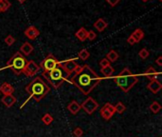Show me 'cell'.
Segmentation results:
<instances>
[{"label":"cell","instance_id":"cell-1","mask_svg":"<svg viewBox=\"0 0 162 137\" xmlns=\"http://www.w3.org/2000/svg\"><path fill=\"white\" fill-rule=\"evenodd\" d=\"M101 80V78L88 65L79 66L75 73L70 76V83H72L86 95L91 93L98 86Z\"/></svg>","mask_w":162,"mask_h":137},{"label":"cell","instance_id":"cell-2","mask_svg":"<svg viewBox=\"0 0 162 137\" xmlns=\"http://www.w3.org/2000/svg\"><path fill=\"white\" fill-rule=\"evenodd\" d=\"M26 91L30 94V98H33L36 102H39L49 93L50 88L41 77L38 76L26 87Z\"/></svg>","mask_w":162,"mask_h":137},{"label":"cell","instance_id":"cell-3","mask_svg":"<svg viewBox=\"0 0 162 137\" xmlns=\"http://www.w3.org/2000/svg\"><path fill=\"white\" fill-rule=\"evenodd\" d=\"M114 81L120 88V90L126 93L138 83L139 79L128 68H124L118 74V76L114 78Z\"/></svg>","mask_w":162,"mask_h":137},{"label":"cell","instance_id":"cell-4","mask_svg":"<svg viewBox=\"0 0 162 137\" xmlns=\"http://www.w3.org/2000/svg\"><path fill=\"white\" fill-rule=\"evenodd\" d=\"M42 76H44L45 79H46L54 89L60 88L64 84V82L67 80V78L68 77L67 74L66 73V71L64 70L61 62H59V64L57 65V67L53 69L52 70L43 71Z\"/></svg>","mask_w":162,"mask_h":137},{"label":"cell","instance_id":"cell-5","mask_svg":"<svg viewBox=\"0 0 162 137\" xmlns=\"http://www.w3.org/2000/svg\"><path fill=\"white\" fill-rule=\"evenodd\" d=\"M27 60H26V57L21 54V53H15L11 59L7 63V67L11 68V70L17 75L21 74L23 73V70L27 64Z\"/></svg>","mask_w":162,"mask_h":137},{"label":"cell","instance_id":"cell-6","mask_svg":"<svg viewBox=\"0 0 162 137\" xmlns=\"http://www.w3.org/2000/svg\"><path fill=\"white\" fill-rule=\"evenodd\" d=\"M99 108V104L95 99H93L92 97H88L85 101L83 102V104L81 105V109H83L85 112L91 115L94 112H96Z\"/></svg>","mask_w":162,"mask_h":137},{"label":"cell","instance_id":"cell-7","mask_svg":"<svg viewBox=\"0 0 162 137\" xmlns=\"http://www.w3.org/2000/svg\"><path fill=\"white\" fill-rule=\"evenodd\" d=\"M60 61H58L52 54H48L45 59L41 62L40 68L43 69L44 71H50L57 67Z\"/></svg>","mask_w":162,"mask_h":137},{"label":"cell","instance_id":"cell-8","mask_svg":"<svg viewBox=\"0 0 162 137\" xmlns=\"http://www.w3.org/2000/svg\"><path fill=\"white\" fill-rule=\"evenodd\" d=\"M39 70H40V67H39L33 60H30L27 62V64H26L22 73H24L28 77H32V76H34Z\"/></svg>","mask_w":162,"mask_h":137},{"label":"cell","instance_id":"cell-9","mask_svg":"<svg viewBox=\"0 0 162 137\" xmlns=\"http://www.w3.org/2000/svg\"><path fill=\"white\" fill-rule=\"evenodd\" d=\"M115 113H116L115 106H113L112 104H110V103H106L100 110V114L104 120L111 119Z\"/></svg>","mask_w":162,"mask_h":137},{"label":"cell","instance_id":"cell-10","mask_svg":"<svg viewBox=\"0 0 162 137\" xmlns=\"http://www.w3.org/2000/svg\"><path fill=\"white\" fill-rule=\"evenodd\" d=\"M61 64H62V67H63L64 70L66 71V73L67 74L68 77L72 75L75 73V70L78 69V67H79V64L76 62L75 59H70V60H67L64 63L61 62Z\"/></svg>","mask_w":162,"mask_h":137},{"label":"cell","instance_id":"cell-11","mask_svg":"<svg viewBox=\"0 0 162 137\" xmlns=\"http://www.w3.org/2000/svg\"><path fill=\"white\" fill-rule=\"evenodd\" d=\"M24 34L29 39H30V40H34V39H36L39 36V34H40V31H39V30L36 27H34V26H30L29 28L26 29Z\"/></svg>","mask_w":162,"mask_h":137},{"label":"cell","instance_id":"cell-12","mask_svg":"<svg viewBox=\"0 0 162 137\" xmlns=\"http://www.w3.org/2000/svg\"><path fill=\"white\" fill-rule=\"evenodd\" d=\"M147 89L150 91H152L153 93H157L162 89V84L157 79H154V80H151L150 83L147 85Z\"/></svg>","mask_w":162,"mask_h":137},{"label":"cell","instance_id":"cell-13","mask_svg":"<svg viewBox=\"0 0 162 137\" xmlns=\"http://www.w3.org/2000/svg\"><path fill=\"white\" fill-rule=\"evenodd\" d=\"M1 102L4 104V105L7 108H11V106H14L15 102H16V98L12 95V94H9V95H4L1 99Z\"/></svg>","mask_w":162,"mask_h":137},{"label":"cell","instance_id":"cell-14","mask_svg":"<svg viewBox=\"0 0 162 137\" xmlns=\"http://www.w3.org/2000/svg\"><path fill=\"white\" fill-rule=\"evenodd\" d=\"M14 91V88L7 82L3 83L1 86H0V93H3L4 95L12 94Z\"/></svg>","mask_w":162,"mask_h":137},{"label":"cell","instance_id":"cell-15","mask_svg":"<svg viewBox=\"0 0 162 137\" xmlns=\"http://www.w3.org/2000/svg\"><path fill=\"white\" fill-rule=\"evenodd\" d=\"M67 109L69 110V113L71 114H77L78 113L80 112V109H81V105L79 103H78L77 101L73 100V101H71L69 104H68V106H67Z\"/></svg>","mask_w":162,"mask_h":137},{"label":"cell","instance_id":"cell-16","mask_svg":"<svg viewBox=\"0 0 162 137\" xmlns=\"http://www.w3.org/2000/svg\"><path fill=\"white\" fill-rule=\"evenodd\" d=\"M20 51L26 56H28L30 55L32 51H33V46H32L30 43L29 42H25L22 46H21V48H20Z\"/></svg>","mask_w":162,"mask_h":137},{"label":"cell","instance_id":"cell-17","mask_svg":"<svg viewBox=\"0 0 162 137\" xmlns=\"http://www.w3.org/2000/svg\"><path fill=\"white\" fill-rule=\"evenodd\" d=\"M87 31L86 29H85L83 27L80 28L79 30H78L76 31V34H75V36L79 39V40L81 42H83V41H86V39H87Z\"/></svg>","mask_w":162,"mask_h":137},{"label":"cell","instance_id":"cell-18","mask_svg":"<svg viewBox=\"0 0 162 137\" xmlns=\"http://www.w3.org/2000/svg\"><path fill=\"white\" fill-rule=\"evenodd\" d=\"M107 26H108L107 22L103 18H99L98 20L94 23V27L101 32L104 31L107 28Z\"/></svg>","mask_w":162,"mask_h":137},{"label":"cell","instance_id":"cell-19","mask_svg":"<svg viewBox=\"0 0 162 137\" xmlns=\"http://www.w3.org/2000/svg\"><path fill=\"white\" fill-rule=\"evenodd\" d=\"M158 75V73L157 70H155L154 68L153 67H149L146 71H145V76L148 78V79H150V80H154V79H157V76Z\"/></svg>","mask_w":162,"mask_h":137},{"label":"cell","instance_id":"cell-20","mask_svg":"<svg viewBox=\"0 0 162 137\" xmlns=\"http://www.w3.org/2000/svg\"><path fill=\"white\" fill-rule=\"evenodd\" d=\"M131 35H132L133 38L135 39L136 43H138V42L141 41L142 39H143V37H144V32H143V31H142L141 29H137V30L134 31V32H133Z\"/></svg>","mask_w":162,"mask_h":137},{"label":"cell","instance_id":"cell-21","mask_svg":"<svg viewBox=\"0 0 162 137\" xmlns=\"http://www.w3.org/2000/svg\"><path fill=\"white\" fill-rule=\"evenodd\" d=\"M119 57H120V55H119V54L117 53L116 51H114V50H111L109 51V53L106 54V59L109 61V62H115V61H117L119 59Z\"/></svg>","mask_w":162,"mask_h":137},{"label":"cell","instance_id":"cell-22","mask_svg":"<svg viewBox=\"0 0 162 137\" xmlns=\"http://www.w3.org/2000/svg\"><path fill=\"white\" fill-rule=\"evenodd\" d=\"M11 2L9 0H0V12L7 11L11 8Z\"/></svg>","mask_w":162,"mask_h":137},{"label":"cell","instance_id":"cell-23","mask_svg":"<svg viewBox=\"0 0 162 137\" xmlns=\"http://www.w3.org/2000/svg\"><path fill=\"white\" fill-rule=\"evenodd\" d=\"M114 71H115V70L111 65H110V66H107V67H104V68H101V73L106 77L111 76L114 73Z\"/></svg>","mask_w":162,"mask_h":137},{"label":"cell","instance_id":"cell-24","mask_svg":"<svg viewBox=\"0 0 162 137\" xmlns=\"http://www.w3.org/2000/svg\"><path fill=\"white\" fill-rule=\"evenodd\" d=\"M150 109H151V112L154 113H157L160 112V109H161V105L157 102V101H154L151 105H150Z\"/></svg>","mask_w":162,"mask_h":137},{"label":"cell","instance_id":"cell-25","mask_svg":"<svg viewBox=\"0 0 162 137\" xmlns=\"http://www.w3.org/2000/svg\"><path fill=\"white\" fill-rule=\"evenodd\" d=\"M78 56H79V58H81L82 60L86 61V59H88V58H89L90 54H89V51L86 49H83L80 53L78 54Z\"/></svg>","mask_w":162,"mask_h":137},{"label":"cell","instance_id":"cell-26","mask_svg":"<svg viewBox=\"0 0 162 137\" xmlns=\"http://www.w3.org/2000/svg\"><path fill=\"white\" fill-rule=\"evenodd\" d=\"M42 122L45 124V125L48 126V125H50V124L53 122V117L51 116L49 113H46L42 117Z\"/></svg>","mask_w":162,"mask_h":137},{"label":"cell","instance_id":"cell-27","mask_svg":"<svg viewBox=\"0 0 162 137\" xmlns=\"http://www.w3.org/2000/svg\"><path fill=\"white\" fill-rule=\"evenodd\" d=\"M115 110H116V113H123L126 110V107L124 106V104H122L121 102H118L117 105L115 106Z\"/></svg>","mask_w":162,"mask_h":137},{"label":"cell","instance_id":"cell-28","mask_svg":"<svg viewBox=\"0 0 162 137\" xmlns=\"http://www.w3.org/2000/svg\"><path fill=\"white\" fill-rule=\"evenodd\" d=\"M149 51L147 50V49H141L140 51H139V57L140 58H142V59H146L147 57H149Z\"/></svg>","mask_w":162,"mask_h":137},{"label":"cell","instance_id":"cell-29","mask_svg":"<svg viewBox=\"0 0 162 137\" xmlns=\"http://www.w3.org/2000/svg\"><path fill=\"white\" fill-rule=\"evenodd\" d=\"M15 42V38L12 36V35H8L7 37L5 38V43L7 44L8 46H11L14 45Z\"/></svg>","mask_w":162,"mask_h":137},{"label":"cell","instance_id":"cell-30","mask_svg":"<svg viewBox=\"0 0 162 137\" xmlns=\"http://www.w3.org/2000/svg\"><path fill=\"white\" fill-rule=\"evenodd\" d=\"M73 134L75 137H82L83 134V130L82 129V128H76L73 132Z\"/></svg>","mask_w":162,"mask_h":137},{"label":"cell","instance_id":"cell-31","mask_svg":"<svg viewBox=\"0 0 162 137\" xmlns=\"http://www.w3.org/2000/svg\"><path fill=\"white\" fill-rule=\"evenodd\" d=\"M111 65V62H109L106 58H103V59H101L100 61V66L101 68H104V67H107V66H110Z\"/></svg>","mask_w":162,"mask_h":137},{"label":"cell","instance_id":"cell-32","mask_svg":"<svg viewBox=\"0 0 162 137\" xmlns=\"http://www.w3.org/2000/svg\"><path fill=\"white\" fill-rule=\"evenodd\" d=\"M97 37V34H95V32L93 31H87V39L90 41H93L94 39Z\"/></svg>","mask_w":162,"mask_h":137},{"label":"cell","instance_id":"cell-33","mask_svg":"<svg viewBox=\"0 0 162 137\" xmlns=\"http://www.w3.org/2000/svg\"><path fill=\"white\" fill-rule=\"evenodd\" d=\"M120 0H106V2L111 6V7H115L116 5H118L120 3Z\"/></svg>","mask_w":162,"mask_h":137},{"label":"cell","instance_id":"cell-34","mask_svg":"<svg viewBox=\"0 0 162 137\" xmlns=\"http://www.w3.org/2000/svg\"><path fill=\"white\" fill-rule=\"evenodd\" d=\"M127 42H128V44H130V45H134V44H136V41H135V39L133 38V36L132 35H130L128 38H127Z\"/></svg>","mask_w":162,"mask_h":137},{"label":"cell","instance_id":"cell-35","mask_svg":"<svg viewBox=\"0 0 162 137\" xmlns=\"http://www.w3.org/2000/svg\"><path fill=\"white\" fill-rule=\"evenodd\" d=\"M155 62H157V64L158 65L159 67H161V66H162V56H159V57L157 58V61H155Z\"/></svg>","mask_w":162,"mask_h":137},{"label":"cell","instance_id":"cell-36","mask_svg":"<svg viewBox=\"0 0 162 137\" xmlns=\"http://www.w3.org/2000/svg\"><path fill=\"white\" fill-rule=\"evenodd\" d=\"M18 1H19V3L23 4V3H25V1H26V0H18Z\"/></svg>","mask_w":162,"mask_h":137},{"label":"cell","instance_id":"cell-37","mask_svg":"<svg viewBox=\"0 0 162 137\" xmlns=\"http://www.w3.org/2000/svg\"><path fill=\"white\" fill-rule=\"evenodd\" d=\"M143 2H147V1H149V0H142ZM158 1H162V0H158Z\"/></svg>","mask_w":162,"mask_h":137},{"label":"cell","instance_id":"cell-38","mask_svg":"<svg viewBox=\"0 0 162 137\" xmlns=\"http://www.w3.org/2000/svg\"><path fill=\"white\" fill-rule=\"evenodd\" d=\"M160 137H161V136H160Z\"/></svg>","mask_w":162,"mask_h":137}]
</instances>
